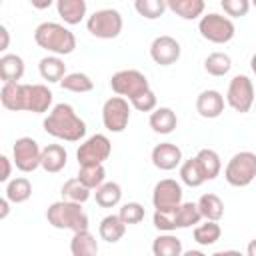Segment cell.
Wrapping results in <instances>:
<instances>
[{
  "label": "cell",
  "mask_w": 256,
  "mask_h": 256,
  "mask_svg": "<svg viewBox=\"0 0 256 256\" xmlns=\"http://www.w3.org/2000/svg\"><path fill=\"white\" fill-rule=\"evenodd\" d=\"M42 126L46 134L64 142H80L86 136V122L66 102L54 104V108L44 118Z\"/></svg>",
  "instance_id": "1"
},
{
  "label": "cell",
  "mask_w": 256,
  "mask_h": 256,
  "mask_svg": "<svg viewBox=\"0 0 256 256\" xmlns=\"http://www.w3.org/2000/svg\"><path fill=\"white\" fill-rule=\"evenodd\" d=\"M34 42L52 56H68L76 48V36L64 24L42 22L34 30Z\"/></svg>",
  "instance_id": "2"
},
{
  "label": "cell",
  "mask_w": 256,
  "mask_h": 256,
  "mask_svg": "<svg viewBox=\"0 0 256 256\" xmlns=\"http://www.w3.org/2000/svg\"><path fill=\"white\" fill-rule=\"evenodd\" d=\"M46 220L56 230H72V234L88 230V214L84 212L82 204L58 200L52 202L46 210Z\"/></svg>",
  "instance_id": "3"
},
{
  "label": "cell",
  "mask_w": 256,
  "mask_h": 256,
  "mask_svg": "<svg viewBox=\"0 0 256 256\" xmlns=\"http://www.w3.org/2000/svg\"><path fill=\"white\" fill-rule=\"evenodd\" d=\"M224 178L234 188H246L252 184L256 178V154L250 150L236 152L224 168Z\"/></svg>",
  "instance_id": "4"
},
{
  "label": "cell",
  "mask_w": 256,
  "mask_h": 256,
  "mask_svg": "<svg viewBox=\"0 0 256 256\" xmlns=\"http://www.w3.org/2000/svg\"><path fill=\"white\" fill-rule=\"evenodd\" d=\"M110 88L116 96L126 98L128 102L136 100L138 96H142L144 92L152 90L148 78L134 68H126V70H118L116 74H112L110 78Z\"/></svg>",
  "instance_id": "5"
},
{
  "label": "cell",
  "mask_w": 256,
  "mask_h": 256,
  "mask_svg": "<svg viewBox=\"0 0 256 256\" xmlns=\"http://www.w3.org/2000/svg\"><path fill=\"white\" fill-rule=\"evenodd\" d=\"M122 14L114 8H102V10H96L92 16H88L86 20V28L88 32L94 36V38H100V40H112V38H118L120 32H122Z\"/></svg>",
  "instance_id": "6"
},
{
  "label": "cell",
  "mask_w": 256,
  "mask_h": 256,
  "mask_svg": "<svg viewBox=\"0 0 256 256\" xmlns=\"http://www.w3.org/2000/svg\"><path fill=\"white\" fill-rule=\"evenodd\" d=\"M198 32L204 40H208L212 44H226L234 38L236 28H234V22L228 16H222L218 12H208L200 18Z\"/></svg>",
  "instance_id": "7"
},
{
  "label": "cell",
  "mask_w": 256,
  "mask_h": 256,
  "mask_svg": "<svg viewBox=\"0 0 256 256\" xmlns=\"http://www.w3.org/2000/svg\"><path fill=\"white\" fill-rule=\"evenodd\" d=\"M110 152H112V144L108 136L92 134L78 146L76 160L78 166H104V162L110 158Z\"/></svg>",
  "instance_id": "8"
},
{
  "label": "cell",
  "mask_w": 256,
  "mask_h": 256,
  "mask_svg": "<svg viewBox=\"0 0 256 256\" xmlns=\"http://www.w3.org/2000/svg\"><path fill=\"white\" fill-rule=\"evenodd\" d=\"M226 104L240 114L250 112L254 106V84L246 74H236L226 90Z\"/></svg>",
  "instance_id": "9"
},
{
  "label": "cell",
  "mask_w": 256,
  "mask_h": 256,
  "mask_svg": "<svg viewBox=\"0 0 256 256\" xmlns=\"http://www.w3.org/2000/svg\"><path fill=\"white\" fill-rule=\"evenodd\" d=\"M130 102L122 96H112L104 102L102 106V124L108 132L120 134L126 130L128 122H130Z\"/></svg>",
  "instance_id": "10"
},
{
  "label": "cell",
  "mask_w": 256,
  "mask_h": 256,
  "mask_svg": "<svg viewBox=\"0 0 256 256\" xmlns=\"http://www.w3.org/2000/svg\"><path fill=\"white\" fill-rule=\"evenodd\" d=\"M12 162L20 172H34L42 162V148L30 136H22L12 146Z\"/></svg>",
  "instance_id": "11"
},
{
  "label": "cell",
  "mask_w": 256,
  "mask_h": 256,
  "mask_svg": "<svg viewBox=\"0 0 256 256\" xmlns=\"http://www.w3.org/2000/svg\"><path fill=\"white\" fill-rule=\"evenodd\" d=\"M182 184L174 178H164L156 182L152 190V204L154 210H174L182 204Z\"/></svg>",
  "instance_id": "12"
},
{
  "label": "cell",
  "mask_w": 256,
  "mask_h": 256,
  "mask_svg": "<svg viewBox=\"0 0 256 256\" xmlns=\"http://www.w3.org/2000/svg\"><path fill=\"white\" fill-rule=\"evenodd\" d=\"M180 54H182V48H180V42L168 34H162V36H156L150 44V58L158 64V66H172L180 60Z\"/></svg>",
  "instance_id": "13"
},
{
  "label": "cell",
  "mask_w": 256,
  "mask_h": 256,
  "mask_svg": "<svg viewBox=\"0 0 256 256\" xmlns=\"http://www.w3.org/2000/svg\"><path fill=\"white\" fill-rule=\"evenodd\" d=\"M150 158H152V164L158 170L170 172V170H174L182 164V150L174 142H160L152 148Z\"/></svg>",
  "instance_id": "14"
},
{
  "label": "cell",
  "mask_w": 256,
  "mask_h": 256,
  "mask_svg": "<svg viewBox=\"0 0 256 256\" xmlns=\"http://www.w3.org/2000/svg\"><path fill=\"white\" fill-rule=\"evenodd\" d=\"M54 94L46 84H28L26 86V112L34 114H44L50 112Z\"/></svg>",
  "instance_id": "15"
},
{
  "label": "cell",
  "mask_w": 256,
  "mask_h": 256,
  "mask_svg": "<svg viewBox=\"0 0 256 256\" xmlns=\"http://www.w3.org/2000/svg\"><path fill=\"white\" fill-rule=\"evenodd\" d=\"M26 86L22 82H10L2 84L0 90V102L10 112H26Z\"/></svg>",
  "instance_id": "16"
},
{
  "label": "cell",
  "mask_w": 256,
  "mask_h": 256,
  "mask_svg": "<svg viewBox=\"0 0 256 256\" xmlns=\"http://www.w3.org/2000/svg\"><path fill=\"white\" fill-rule=\"evenodd\" d=\"M196 112L202 118H218L224 112V96L218 90H202L196 98Z\"/></svg>",
  "instance_id": "17"
},
{
  "label": "cell",
  "mask_w": 256,
  "mask_h": 256,
  "mask_svg": "<svg viewBox=\"0 0 256 256\" xmlns=\"http://www.w3.org/2000/svg\"><path fill=\"white\" fill-rule=\"evenodd\" d=\"M68 152L64 150L62 144H48L42 148V162L40 168H44L48 174H56L66 166Z\"/></svg>",
  "instance_id": "18"
},
{
  "label": "cell",
  "mask_w": 256,
  "mask_h": 256,
  "mask_svg": "<svg viewBox=\"0 0 256 256\" xmlns=\"http://www.w3.org/2000/svg\"><path fill=\"white\" fill-rule=\"evenodd\" d=\"M24 76V60L18 54H2L0 56V80L2 84L18 82Z\"/></svg>",
  "instance_id": "19"
},
{
  "label": "cell",
  "mask_w": 256,
  "mask_h": 256,
  "mask_svg": "<svg viewBox=\"0 0 256 256\" xmlns=\"http://www.w3.org/2000/svg\"><path fill=\"white\" fill-rule=\"evenodd\" d=\"M150 128L156 132V134H172L178 126V118H176V112L168 106H160L156 108L152 114H150Z\"/></svg>",
  "instance_id": "20"
},
{
  "label": "cell",
  "mask_w": 256,
  "mask_h": 256,
  "mask_svg": "<svg viewBox=\"0 0 256 256\" xmlns=\"http://www.w3.org/2000/svg\"><path fill=\"white\" fill-rule=\"evenodd\" d=\"M86 10H88V6H86L84 0H58L56 2L58 16L70 26L80 24L84 20V16H86Z\"/></svg>",
  "instance_id": "21"
},
{
  "label": "cell",
  "mask_w": 256,
  "mask_h": 256,
  "mask_svg": "<svg viewBox=\"0 0 256 256\" xmlns=\"http://www.w3.org/2000/svg\"><path fill=\"white\" fill-rule=\"evenodd\" d=\"M168 10L180 16L182 20H196L204 16V0H168Z\"/></svg>",
  "instance_id": "22"
},
{
  "label": "cell",
  "mask_w": 256,
  "mask_h": 256,
  "mask_svg": "<svg viewBox=\"0 0 256 256\" xmlns=\"http://www.w3.org/2000/svg\"><path fill=\"white\" fill-rule=\"evenodd\" d=\"M126 234V224L120 220L118 214H108L100 220V226H98V236L108 242V244H114L118 240H122V236Z\"/></svg>",
  "instance_id": "23"
},
{
  "label": "cell",
  "mask_w": 256,
  "mask_h": 256,
  "mask_svg": "<svg viewBox=\"0 0 256 256\" xmlns=\"http://www.w3.org/2000/svg\"><path fill=\"white\" fill-rule=\"evenodd\" d=\"M38 72L46 82H62L66 76V64L60 56L48 54L38 62Z\"/></svg>",
  "instance_id": "24"
},
{
  "label": "cell",
  "mask_w": 256,
  "mask_h": 256,
  "mask_svg": "<svg viewBox=\"0 0 256 256\" xmlns=\"http://www.w3.org/2000/svg\"><path fill=\"white\" fill-rule=\"evenodd\" d=\"M72 256H98V240L90 230H82L72 234L70 240Z\"/></svg>",
  "instance_id": "25"
},
{
  "label": "cell",
  "mask_w": 256,
  "mask_h": 256,
  "mask_svg": "<svg viewBox=\"0 0 256 256\" xmlns=\"http://www.w3.org/2000/svg\"><path fill=\"white\" fill-rule=\"evenodd\" d=\"M182 240L172 232H164L152 240V254L154 256H182Z\"/></svg>",
  "instance_id": "26"
},
{
  "label": "cell",
  "mask_w": 256,
  "mask_h": 256,
  "mask_svg": "<svg viewBox=\"0 0 256 256\" xmlns=\"http://www.w3.org/2000/svg\"><path fill=\"white\" fill-rule=\"evenodd\" d=\"M196 204H198V210H200L204 220L218 222L224 216V202H222V198L218 194H212V192L202 194Z\"/></svg>",
  "instance_id": "27"
},
{
  "label": "cell",
  "mask_w": 256,
  "mask_h": 256,
  "mask_svg": "<svg viewBox=\"0 0 256 256\" xmlns=\"http://www.w3.org/2000/svg\"><path fill=\"white\" fill-rule=\"evenodd\" d=\"M196 160H198V164H200V168H202L206 180H214V178L220 176V172H222V160H220V156H218L216 150H212V148H202V150L196 154Z\"/></svg>",
  "instance_id": "28"
},
{
  "label": "cell",
  "mask_w": 256,
  "mask_h": 256,
  "mask_svg": "<svg viewBox=\"0 0 256 256\" xmlns=\"http://www.w3.org/2000/svg\"><path fill=\"white\" fill-rule=\"evenodd\" d=\"M4 196L12 202V204H22L32 196V184L26 176H16L6 184V192Z\"/></svg>",
  "instance_id": "29"
},
{
  "label": "cell",
  "mask_w": 256,
  "mask_h": 256,
  "mask_svg": "<svg viewBox=\"0 0 256 256\" xmlns=\"http://www.w3.org/2000/svg\"><path fill=\"white\" fill-rule=\"evenodd\" d=\"M94 198L100 208H114L122 200V186L118 182H104L100 188H96Z\"/></svg>",
  "instance_id": "30"
},
{
  "label": "cell",
  "mask_w": 256,
  "mask_h": 256,
  "mask_svg": "<svg viewBox=\"0 0 256 256\" xmlns=\"http://www.w3.org/2000/svg\"><path fill=\"white\" fill-rule=\"evenodd\" d=\"M180 180H182V184H186L190 188H198V186H202L206 182L204 172H202L196 156L194 158H188V160H184L180 164Z\"/></svg>",
  "instance_id": "31"
},
{
  "label": "cell",
  "mask_w": 256,
  "mask_h": 256,
  "mask_svg": "<svg viewBox=\"0 0 256 256\" xmlns=\"http://www.w3.org/2000/svg\"><path fill=\"white\" fill-rule=\"evenodd\" d=\"M204 70L216 78L226 76L232 70V58L226 52H212L204 58Z\"/></svg>",
  "instance_id": "32"
},
{
  "label": "cell",
  "mask_w": 256,
  "mask_h": 256,
  "mask_svg": "<svg viewBox=\"0 0 256 256\" xmlns=\"http://www.w3.org/2000/svg\"><path fill=\"white\" fill-rule=\"evenodd\" d=\"M92 190L86 188L78 178H68L62 184V200L68 202H76V204H84L86 200H90Z\"/></svg>",
  "instance_id": "33"
},
{
  "label": "cell",
  "mask_w": 256,
  "mask_h": 256,
  "mask_svg": "<svg viewBox=\"0 0 256 256\" xmlns=\"http://www.w3.org/2000/svg\"><path fill=\"white\" fill-rule=\"evenodd\" d=\"M60 86L68 92H76V94H86L94 90V82L88 74L84 72H70L64 76V80L60 82Z\"/></svg>",
  "instance_id": "34"
},
{
  "label": "cell",
  "mask_w": 256,
  "mask_h": 256,
  "mask_svg": "<svg viewBox=\"0 0 256 256\" xmlns=\"http://www.w3.org/2000/svg\"><path fill=\"white\" fill-rule=\"evenodd\" d=\"M192 236H194V240H196L200 246H212V244H216V242L220 240V236H222V228H220L218 222H210V220H206L204 224H198V226L194 228Z\"/></svg>",
  "instance_id": "35"
},
{
  "label": "cell",
  "mask_w": 256,
  "mask_h": 256,
  "mask_svg": "<svg viewBox=\"0 0 256 256\" xmlns=\"http://www.w3.org/2000/svg\"><path fill=\"white\" fill-rule=\"evenodd\" d=\"M200 220H202V214H200L196 202H182L176 208V224H178V228L198 226Z\"/></svg>",
  "instance_id": "36"
},
{
  "label": "cell",
  "mask_w": 256,
  "mask_h": 256,
  "mask_svg": "<svg viewBox=\"0 0 256 256\" xmlns=\"http://www.w3.org/2000/svg\"><path fill=\"white\" fill-rule=\"evenodd\" d=\"M86 188L96 190L106 182V170L104 166H80L78 176H76Z\"/></svg>",
  "instance_id": "37"
},
{
  "label": "cell",
  "mask_w": 256,
  "mask_h": 256,
  "mask_svg": "<svg viewBox=\"0 0 256 256\" xmlns=\"http://www.w3.org/2000/svg\"><path fill=\"white\" fill-rule=\"evenodd\" d=\"M134 8L146 20H156V18H160L168 10L166 0H136Z\"/></svg>",
  "instance_id": "38"
},
{
  "label": "cell",
  "mask_w": 256,
  "mask_h": 256,
  "mask_svg": "<svg viewBox=\"0 0 256 256\" xmlns=\"http://www.w3.org/2000/svg\"><path fill=\"white\" fill-rule=\"evenodd\" d=\"M118 216L126 226L128 224H140L144 220V216H146V210H144V206L140 202H126V204L120 206Z\"/></svg>",
  "instance_id": "39"
},
{
  "label": "cell",
  "mask_w": 256,
  "mask_h": 256,
  "mask_svg": "<svg viewBox=\"0 0 256 256\" xmlns=\"http://www.w3.org/2000/svg\"><path fill=\"white\" fill-rule=\"evenodd\" d=\"M152 222H154L156 230H160V232L178 230V224H176V208L174 210H154Z\"/></svg>",
  "instance_id": "40"
},
{
  "label": "cell",
  "mask_w": 256,
  "mask_h": 256,
  "mask_svg": "<svg viewBox=\"0 0 256 256\" xmlns=\"http://www.w3.org/2000/svg\"><path fill=\"white\" fill-rule=\"evenodd\" d=\"M220 6L226 12V16H232V18L246 16L248 10H250V2L248 0H222Z\"/></svg>",
  "instance_id": "41"
},
{
  "label": "cell",
  "mask_w": 256,
  "mask_h": 256,
  "mask_svg": "<svg viewBox=\"0 0 256 256\" xmlns=\"http://www.w3.org/2000/svg\"><path fill=\"white\" fill-rule=\"evenodd\" d=\"M158 100H156V94H154V90H148V92H144L142 96H138L136 100H132L130 102V106L134 108V110H138V112H154L158 106Z\"/></svg>",
  "instance_id": "42"
},
{
  "label": "cell",
  "mask_w": 256,
  "mask_h": 256,
  "mask_svg": "<svg viewBox=\"0 0 256 256\" xmlns=\"http://www.w3.org/2000/svg\"><path fill=\"white\" fill-rule=\"evenodd\" d=\"M0 164H2V174H0V182H10V174H12V162L8 156H0Z\"/></svg>",
  "instance_id": "43"
},
{
  "label": "cell",
  "mask_w": 256,
  "mask_h": 256,
  "mask_svg": "<svg viewBox=\"0 0 256 256\" xmlns=\"http://www.w3.org/2000/svg\"><path fill=\"white\" fill-rule=\"evenodd\" d=\"M0 36H2V42H0V50H6L8 48V42H10V34H8V28L2 24L0 26Z\"/></svg>",
  "instance_id": "44"
},
{
  "label": "cell",
  "mask_w": 256,
  "mask_h": 256,
  "mask_svg": "<svg viewBox=\"0 0 256 256\" xmlns=\"http://www.w3.org/2000/svg\"><path fill=\"white\" fill-rule=\"evenodd\" d=\"M8 206H10V200L4 196V198L0 200V208H2V210H0V218H2V220H4V218L8 216V212H10V208H8Z\"/></svg>",
  "instance_id": "45"
},
{
  "label": "cell",
  "mask_w": 256,
  "mask_h": 256,
  "mask_svg": "<svg viewBox=\"0 0 256 256\" xmlns=\"http://www.w3.org/2000/svg\"><path fill=\"white\" fill-rule=\"evenodd\" d=\"M210 256H244V254L240 250H218V252H214Z\"/></svg>",
  "instance_id": "46"
},
{
  "label": "cell",
  "mask_w": 256,
  "mask_h": 256,
  "mask_svg": "<svg viewBox=\"0 0 256 256\" xmlns=\"http://www.w3.org/2000/svg\"><path fill=\"white\" fill-rule=\"evenodd\" d=\"M246 256H256V238L248 242V246H246Z\"/></svg>",
  "instance_id": "47"
},
{
  "label": "cell",
  "mask_w": 256,
  "mask_h": 256,
  "mask_svg": "<svg viewBox=\"0 0 256 256\" xmlns=\"http://www.w3.org/2000/svg\"><path fill=\"white\" fill-rule=\"evenodd\" d=\"M182 256H206L202 250H186V252H182Z\"/></svg>",
  "instance_id": "48"
},
{
  "label": "cell",
  "mask_w": 256,
  "mask_h": 256,
  "mask_svg": "<svg viewBox=\"0 0 256 256\" xmlns=\"http://www.w3.org/2000/svg\"><path fill=\"white\" fill-rule=\"evenodd\" d=\"M250 68H252V72L256 76V54H252V58H250Z\"/></svg>",
  "instance_id": "49"
},
{
  "label": "cell",
  "mask_w": 256,
  "mask_h": 256,
  "mask_svg": "<svg viewBox=\"0 0 256 256\" xmlns=\"http://www.w3.org/2000/svg\"><path fill=\"white\" fill-rule=\"evenodd\" d=\"M254 110H256V108H254Z\"/></svg>",
  "instance_id": "50"
}]
</instances>
